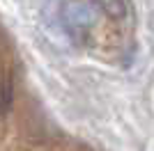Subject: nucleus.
<instances>
[{"instance_id":"nucleus-2","label":"nucleus","mask_w":154,"mask_h":151,"mask_svg":"<svg viewBox=\"0 0 154 151\" xmlns=\"http://www.w3.org/2000/svg\"><path fill=\"white\" fill-rule=\"evenodd\" d=\"M94 5L110 21L122 23V21L129 19V0H94Z\"/></svg>"},{"instance_id":"nucleus-1","label":"nucleus","mask_w":154,"mask_h":151,"mask_svg":"<svg viewBox=\"0 0 154 151\" xmlns=\"http://www.w3.org/2000/svg\"><path fill=\"white\" fill-rule=\"evenodd\" d=\"M99 7L94 0H67L62 5V28L76 44H88L97 28Z\"/></svg>"},{"instance_id":"nucleus-3","label":"nucleus","mask_w":154,"mask_h":151,"mask_svg":"<svg viewBox=\"0 0 154 151\" xmlns=\"http://www.w3.org/2000/svg\"><path fill=\"white\" fill-rule=\"evenodd\" d=\"M14 103V82L7 73H0V117L12 110Z\"/></svg>"}]
</instances>
